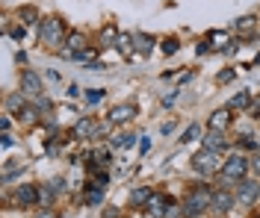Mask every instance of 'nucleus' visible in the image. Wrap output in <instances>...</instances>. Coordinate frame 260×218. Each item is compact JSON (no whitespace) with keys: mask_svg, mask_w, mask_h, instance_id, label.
I'll use <instances>...</instances> for the list:
<instances>
[{"mask_svg":"<svg viewBox=\"0 0 260 218\" xmlns=\"http://www.w3.org/2000/svg\"><path fill=\"white\" fill-rule=\"evenodd\" d=\"M213 192L216 189H210V186L198 183L192 186L189 192H186V198H183V218H198L204 215V212H210V203H213Z\"/></svg>","mask_w":260,"mask_h":218,"instance_id":"1","label":"nucleus"},{"mask_svg":"<svg viewBox=\"0 0 260 218\" xmlns=\"http://www.w3.org/2000/svg\"><path fill=\"white\" fill-rule=\"evenodd\" d=\"M68 33L71 30H68V24L62 18H42V24H39V41L45 48H62Z\"/></svg>","mask_w":260,"mask_h":218,"instance_id":"2","label":"nucleus"},{"mask_svg":"<svg viewBox=\"0 0 260 218\" xmlns=\"http://www.w3.org/2000/svg\"><path fill=\"white\" fill-rule=\"evenodd\" d=\"M248 171H251V165H248V159H245L243 153H231L225 162H222V171H219V180L222 183H240V180H245L248 177Z\"/></svg>","mask_w":260,"mask_h":218,"instance_id":"3","label":"nucleus"},{"mask_svg":"<svg viewBox=\"0 0 260 218\" xmlns=\"http://www.w3.org/2000/svg\"><path fill=\"white\" fill-rule=\"evenodd\" d=\"M189 165H192V171H195V174H201V177H213V174H219V171H222L219 151H207V148L195 151L192 159H189Z\"/></svg>","mask_w":260,"mask_h":218,"instance_id":"4","label":"nucleus"},{"mask_svg":"<svg viewBox=\"0 0 260 218\" xmlns=\"http://www.w3.org/2000/svg\"><path fill=\"white\" fill-rule=\"evenodd\" d=\"M234 192H237V203L245 206V209H251V206L260 201V180L257 177H245V180L237 183Z\"/></svg>","mask_w":260,"mask_h":218,"instance_id":"5","label":"nucleus"},{"mask_svg":"<svg viewBox=\"0 0 260 218\" xmlns=\"http://www.w3.org/2000/svg\"><path fill=\"white\" fill-rule=\"evenodd\" d=\"M231 33L237 35L240 41H251V38H257L260 33V21L257 15H243L234 21V27H231Z\"/></svg>","mask_w":260,"mask_h":218,"instance_id":"6","label":"nucleus"},{"mask_svg":"<svg viewBox=\"0 0 260 218\" xmlns=\"http://www.w3.org/2000/svg\"><path fill=\"white\" fill-rule=\"evenodd\" d=\"M234 203H237V192H231V189H216V192H213L210 209L216 215H228V212L234 209Z\"/></svg>","mask_w":260,"mask_h":218,"instance_id":"7","label":"nucleus"},{"mask_svg":"<svg viewBox=\"0 0 260 218\" xmlns=\"http://www.w3.org/2000/svg\"><path fill=\"white\" fill-rule=\"evenodd\" d=\"M231 124H234V109H231V106H219V109H213L210 118H207V130L225 133Z\"/></svg>","mask_w":260,"mask_h":218,"instance_id":"8","label":"nucleus"},{"mask_svg":"<svg viewBox=\"0 0 260 218\" xmlns=\"http://www.w3.org/2000/svg\"><path fill=\"white\" fill-rule=\"evenodd\" d=\"M136 115H139V106H136V103H115L113 109H110V115H107V121H113V124H127V121H133Z\"/></svg>","mask_w":260,"mask_h":218,"instance_id":"9","label":"nucleus"},{"mask_svg":"<svg viewBox=\"0 0 260 218\" xmlns=\"http://www.w3.org/2000/svg\"><path fill=\"white\" fill-rule=\"evenodd\" d=\"M21 92L27 98H39L42 95V77H39V71H30V68L21 71Z\"/></svg>","mask_w":260,"mask_h":218,"instance_id":"10","label":"nucleus"},{"mask_svg":"<svg viewBox=\"0 0 260 218\" xmlns=\"http://www.w3.org/2000/svg\"><path fill=\"white\" fill-rule=\"evenodd\" d=\"M169 203H172V198H169V195L154 192V195H151V201L145 203V212L151 218H166V212H169Z\"/></svg>","mask_w":260,"mask_h":218,"instance_id":"11","label":"nucleus"},{"mask_svg":"<svg viewBox=\"0 0 260 218\" xmlns=\"http://www.w3.org/2000/svg\"><path fill=\"white\" fill-rule=\"evenodd\" d=\"M15 203L18 206H36V203H39V186L36 183H21L15 189Z\"/></svg>","mask_w":260,"mask_h":218,"instance_id":"12","label":"nucleus"},{"mask_svg":"<svg viewBox=\"0 0 260 218\" xmlns=\"http://www.w3.org/2000/svg\"><path fill=\"white\" fill-rule=\"evenodd\" d=\"M95 130H98V124H95V118H77L74 121V127H71V139H95Z\"/></svg>","mask_w":260,"mask_h":218,"instance_id":"13","label":"nucleus"},{"mask_svg":"<svg viewBox=\"0 0 260 218\" xmlns=\"http://www.w3.org/2000/svg\"><path fill=\"white\" fill-rule=\"evenodd\" d=\"M65 48L71 51V56H74V53L89 51V35L80 33V30H71V33H68V38H65Z\"/></svg>","mask_w":260,"mask_h":218,"instance_id":"14","label":"nucleus"},{"mask_svg":"<svg viewBox=\"0 0 260 218\" xmlns=\"http://www.w3.org/2000/svg\"><path fill=\"white\" fill-rule=\"evenodd\" d=\"M201 148H207V151H228V139H225V133H219V130H210L207 136H201Z\"/></svg>","mask_w":260,"mask_h":218,"instance_id":"15","label":"nucleus"},{"mask_svg":"<svg viewBox=\"0 0 260 218\" xmlns=\"http://www.w3.org/2000/svg\"><path fill=\"white\" fill-rule=\"evenodd\" d=\"M133 45H136V53L139 56H151V51L157 48V38L151 33H133Z\"/></svg>","mask_w":260,"mask_h":218,"instance_id":"16","label":"nucleus"},{"mask_svg":"<svg viewBox=\"0 0 260 218\" xmlns=\"http://www.w3.org/2000/svg\"><path fill=\"white\" fill-rule=\"evenodd\" d=\"M151 195H154L151 186H136V189L130 192V206H133V209H145V203L151 201Z\"/></svg>","mask_w":260,"mask_h":218,"instance_id":"17","label":"nucleus"},{"mask_svg":"<svg viewBox=\"0 0 260 218\" xmlns=\"http://www.w3.org/2000/svg\"><path fill=\"white\" fill-rule=\"evenodd\" d=\"M83 203L86 206H101L104 203V186H98V183H86V192H83Z\"/></svg>","mask_w":260,"mask_h":218,"instance_id":"18","label":"nucleus"},{"mask_svg":"<svg viewBox=\"0 0 260 218\" xmlns=\"http://www.w3.org/2000/svg\"><path fill=\"white\" fill-rule=\"evenodd\" d=\"M251 103H254V95H251V92H237V95L228 101V106H231L234 112H243V109H251Z\"/></svg>","mask_w":260,"mask_h":218,"instance_id":"19","label":"nucleus"},{"mask_svg":"<svg viewBox=\"0 0 260 218\" xmlns=\"http://www.w3.org/2000/svg\"><path fill=\"white\" fill-rule=\"evenodd\" d=\"M24 106H27V95H24V92H18V95H6V112H9V115H18Z\"/></svg>","mask_w":260,"mask_h":218,"instance_id":"20","label":"nucleus"},{"mask_svg":"<svg viewBox=\"0 0 260 218\" xmlns=\"http://www.w3.org/2000/svg\"><path fill=\"white\" fill-rule=\"evenodd\" d=\"M115 48H118V53H124V56H130V59H133V53H136V45H133V35L130 33H118Z\"/></svg>","mask_w":260,"mask_h":218,"instance_id":"21","label":"nucleus"},{"mask_svg":"<svg viewBox=\"0 0 260 218\" xmlns=\"http://www.w3.org/2000/svg\"><path fill=\"white\" fill-rule=\"evenodd\" d=\"M18 21L21 24H42V15H39L36 6H21L18 9Z\"/></svg>","mask_w":260,"mask_h":218,"instance_id":"22","label":"nucleus"},{"mask_svg":"<svg viewBox=\"0 0 260 218\" xmlns=\"http://www.w3.org/2000/svg\"><path fill=\"white\" fill-rule=\"evenodd\" d=\"M133 142H136L133 133H115L113 139H110V148H113V151H124V148H130Z\"/></svg>","mask_w":260,"mask_h":218,"instance_id":"23","label":"nucleus"},{"mask_svg":"<svg viewBox=\"0 0 260 218\" xmlns=\"http://www.w3.org/2000/svg\"><path fill=\"white\" fill-rule=\"evenodd\" d=\"M56 198H59V195L53 192V186H50V183L39 186V203H42V206H53V201H56Z\"/></svg>","mask_w":260,"mask_h":218,"instance_id":"24","label":"nucleus"},{"mask_svg":"<svg viewBox=\"0 0 260 218\" xmlns=\"http://www.w3.org/2000/svg\"><path fill=\"white\" fill-rule=\"evenodd\" d=\"M115 38H118V27H115V24H107V27L101 30V48H110Z\"/></svg>","mask_w":260,"mask_h":218,"instance_id":"25","label":"nucleus"},{"mask_svg":"<svg viewBox=\"0 0 260 218\" xmlns=\"http://www.w3.org/2000/svg\"><path fill=\"white\" fill-rule=\"evenodd\" d=\"M160 51H162V56H175V53L180 51V38H175V35L162 38V41H160Z\"/></svg>","mask_w":260,"mask_h":218,"instance_id":"26","label":"nucleus"},{"mask_svg":"<svg viewBox=\"0 0 260 218\" xmlns=\"http://www.w3.org/2000/svg\"><path fill=\"white\" fill-rule=\"evenodd\" d=\"M42 118V112H39V106H24L21 112H18V121H24V124H36Z\"/></svg>","mask_w":260,"mask_h":218,"instance_id":"27","label":"nucleus"},{"mask_svg":"<svg viewBox=\"0 0 260 218\" xmlns=\"http://www.w3.org/2000/svg\"><path fill=\"white\" fill-rule=\"evenodd\" d=\"M104 98H107V92H104V89H86V106H89V109L98 106Z\"/></svg>","mask_w":260,"mask_h":218,"instance_id":"28","label":"nucleus"},{"mask_svg":"<svg viewBox=\"0 0 260 218\" xmlns=\"http://www.w3.org/2000/svg\"><path fill=\"white\" fill-rule=\"evenodd\" d=\"M45 153H48V156H59V153H62V139L50 136L48 142H45Z\"/></svg>","mask_w":260,"mask_h":218,"instance_id":"29","label":"nucleus"},{"mask_svg":"<svg viewBox=\"0 0 260 218\" xmlns=\"http://www.w3.org/2000/svg\"><path fill=\"white\" fill-rule=\"evenodd\" d=\"M195 139H201V124H189L180 136V142H195Z\"/></svg>","mask_w":260,"mask_h":218,"instance_id":"30","label":"nucleus"},{"mask_svg":"<svg viewBox=\"0 0 260 218\" xmlns=\"http://www.w3.org/2000/svg\"><path fill=\"white\" fill-rule=\"evenodd\" d=\"M231 80H237V68H222V74H216V83L228 85Z\"/></svg>","mask_w":260,"mask_h":218,"instance_id":"31","label":"nucleus"},{"mask_svg":"<svg viewBox=\"0 0 260 218\" xmlns=\"http://www.w3.org/2000/svg\"><path fill=\"white\" fill-rule=\"evenodd\" d=\"M92 183H98V186L107 189V186H110V174H107L104 168H95V171H92Z\"/></svg>","mask_w":260,"mask_h":218,"instance_id":"32","label":"nucleus"},{"mask_svg":"<svg viewBox=\"0 0 260 218\" xmlns=\"http://www.w3.org/2000/svg\"><path fill=\"white\" fill-rule=\"evenodd\" d=\"M213 51H216V45H213L210 38H201V41L195 45V53H198V56H207V53H213Z\"/></svg>","mask_w":260,"mask_h":218,"instance_id":"33","label":"nucleus"},{"mask_svg":"<svg viewBox=\"0 0 260 218\" xmlns=\"http://www.w3.org/2000/svg\"><path fill=\"white\" fill-rule=\"evenodd\" d=\"M6 33H9V35L18 41V45H21V41L27 38V27H24V24H18V27H6Z\"/></svg>","mask_w":260,"mask_h":218,"instance_id":"34","label":"nucleus"},{"mask_svg":"<svg viewBox=\"0 0 260 218\" xmlns=\"http://www.w3.org/2000/svg\"><path fill=\"white\" fill-rule=\"evenodd\" d=\"M207 38H210L213 45H222V48H225L228 41H231V38H228V33H225V30H213V33H207Z\"/></svg>","mask_w":260,"mask_h":218,"instance_id":"35","label":"nucleus"},{"mask_svg":"<svg viewBox=\"0 0 260 218\" xmlns=\"http://www.w3.org/2000/svg\"><path fill=\"white\" fill-rule=\"evenodd\" d=\"M50 186H53V192H56V195H65V192H68V180H65V177H53Z\"/></svg>","mask_w":260,"mask_h":218,"instance_id":"36","label":"nucleus"},{"mask_svg":"<svg viewBox=\"0 0 260 218\" xmlns=\"http://www.w3.org/2000/svg\"><path fill=\"white\" fill-rule=\"evenodd\" d=\"M219 51L225 53V56H234V53L240 51V38H231V41H228L225 48H219Z\"/></svg>","mask_w":260,"mask_h":218,"instance_id":"37","label":"nucleus"},{"mask_svg":"<svg viewBox=\"0 0 260 218\" xmlns=\"http://www.w3.org/2000/svg\"><path fill=\"white\" fill-rule=\"evenodd\" d=\"M248 165H251V171H257V177H260V151H254L248 156Z\"/></svg>","mask_w":260,"mask_h":218,"instance_id":"38","label":"nucleus"},{"mask_svg":"<svg viewBox=\"0 0 260 218\" xmlns=\"http://www.w3.org/2000/svg\"><path fill=\"white\" fill-rule=\"evenodd\" d=\"M0 145H3V151H9V148H15V139H12L9 133H3L0 136Z\"/></svg>","mask_w":260,"mask_h":218,"instance_id":"39","label":"nucleus"},{"mask_svg":"<svg viewBox=\"0 0 260 218\" xmlns=\"http://www.w3.org/2000/svg\"><path fill=\"white\" fill-rule=\"evenodd\" d=\"M175 101H178V92L166 95V98H162V109H172V106H175Z\"/></svg>","mask_w":260,"mask_h":218,"instance_id":"40","label":"nucleus"},{"mask_svg":"<svg viewBox=\"0 0 260 218\" xmlns=\"http://www.w3.org/2000/svg\"><path fill=\"white\" fill-rule=\"evenodd\" d=\"M36 218H59V212H56L53 206H45V209H42V212H39Z\"/></svg>","mask_w":260,"mask_h":218,"instance_id":"41","label":"nucleus"},{"mask_svg":"<svg viewBox=\"0 0 260 218\" xmlns=\"http://www.w3.org/2000/svg\"><path fill=\"white\" fill-rule=\"evenodd\" d=\"M104 218H121V209L118 206H107L104 209Z\"/></svg>","mask_w":260,"mask_h":218,"instance_id":"42","label":"nucleus"},{"mask_svg":"<svg viewBox=\"0 0 260 218\" xmlns=\"http://www.w3.org/2000/svg\"><path fill=\"white\" fill-rule=\"evenodd\" d=\"M192 80H195V71H186V74H180V77H178V83H180V85L192 83Z\"/></svg>","mask_w":260,"mask_h":218,"instance_id":"43","label":"nucleus"},{"mask_svg":"<svg viewBox=\"0 0 260 218\" xmlns=\"http://www.w3.org/2000/svg\"><path fill=\"white\" fill-rule=\"evenodd\" d=\"M148 151H151V139H148V136H142V145H139V153L145 156Z\"/></svg>","mask_w":260,"mask_h":218,"instance_id":"44","label":"nucleus"},{"mask_svg":"<svg viewBox=\"0 0 260 218\" xmlns=\"http://www.w3.org/2000/svg\"><path fill=\"white\" fill-rule=\"evenodd\" d=\"M77 95H80V85H77V83H68V98H71V101H74V98H77Z\"/></svg>","mask_w":260,"mask_h":218,"instance_id":"45","label":"nucleus"},{"mask_svg":"<svg viewBox=\"0 0 260 218\" xmlns=\"http://www.w3.org/2000/svg\"><path fill=\"white\" fill-rule=\"evenodd\" d=\"M248 112H251V118H254V121L260 118V98H257L254 103H251V109H248Z\"/></svg>","mask_w":260,"mask_h":218,"instance_id":"46","label":"nucleus"},{"mask_svg":"<svg viewBox=\"0 0 260 218\" xmlns=\"http://www.w3.org/2000/svg\"><path fill=\"white\" fill-rule=\"evenodd\" d=\"M9 130H12V121H9V115H6L3 121H0V133H9Z\"/></svg>","mask_w":260,"mask_h":218,"instance_id":"47","label":"nucleus"},{"mask_svg":"<svg viewBox=\"0 0 260 218\" xmlns=\"http://www.w3.org/2000/svg\"><path fill=\"white\" fill-rule=\"evenodd\" d=\"M45 74H48L50 83H59V80H62V77H59V71H53V68H50V71H45Z\"/></svg>","mask_w":260,"mask_h":218,"instance_id":"48","label":"nucleus"},{"mask_svg":"<svg viewBox=\"0 0 260 218\" xmlns=\"http://www.w3.org/2000/svg\"><path fill=\"white\" fill-rule=\"evenodd\" d=\"M15 62H18V65H27V53L18 51V53H15Z\"/></svg>","mask_w":260,"mask_h":218,"instance_id":"49","label":"nucleus"},{"mask_svg":"<svg viewBox=\"0 0 260 218\" xmlns=\"http://www.w3.org/2000/svg\"><path fill=\"white\" fill-rule=\"evenodd\" d=\"M160 130H162V136H169V133H172V130H175V124H172V121H169V124H162Z\"/></svg>","mask_w":260,"mask_h":218,"instance_id":"50","label":"nucleus"},{"mask_svg":"<svg viewBox=\"0 0 260 218\" xmlns=\"http://www.w3.org/2000/svg\"><path fill=\"white\" fill-rule=\"evenodd\" d=\"M254 65H260V53H257V56H254Z\"/></svg>","mask_w":260,"mask_h":218,"instance_id":"51","label":"nucleus"},{"mask_svg":"<svg viewBox=\"0 0 260 218\" xmlns=\"http://www.w3.org/2000/svg\"><path fill=\"white\" fill-rule=\"evenodd\" d=\"M257 139H260V136H257Z\"/></svg>","mask_w":260,"mask_h":218,"instance_id":"52","label":"nucleus"}]
</instances>
